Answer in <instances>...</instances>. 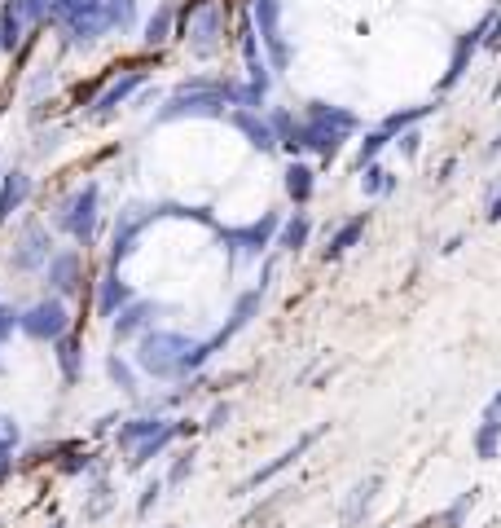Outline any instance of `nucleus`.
I'll use <instances>...</instances> for the list:
<instances>
[{
  "label": "nucleus",
  "instance_id": "obj_1",
  "mask_svg": "<svg viewBox=\"0 0 501 528\" xmlns=\"http://www.w3.org/2000/svg\"><path fill=\"white\" fill-rule=\"evenodd\" d=\"M356 132H361V119H356L352 110L330 106V102H308L304 115H299V132H295V141H291V150H286V154L313 150L317 159L330 163L334 154L343 150V141L356 137Z\"/></svg>",
  "mask_w": 501,
  "mask_h": 528
},
{
  "label": "nucleus",
  "instance_id": "obj_2",
  "mask_svg": "<svg viewBox=\"0 0 501 528\" xmlns=\"http://www.w3.org/2000/svg\"><path fill=\"white\" fill-rule=\"evenodd\" d=\"M229 110H233V84L194 75V80L172 88V97L159 106L154 124H176V119H225Z\"/></svg>",
  "mask_w": 501,
  "mask_h": 528
},
{
  "label": "nucleus",
  "instance_id": "obj_3",
  "mask_svg": "<svg viewBox=\"0 0 501 528\" xmlns=\"http://www.w3.org/2000/svg\"><path fill=\"white\" fill-rule=\"evenodd\" d=\"M194 352L198 339L181 335V330H146L137 339V366L150 374V379H189L194 374Z\"/></svg>",
  "mask_w": 501,
  "mask_h": 528
},
{
  "label": "nucleus",
  "instance_id": "obj_4",
  "mask_svg": "<svg viewBox=\"0 0 501 528\" xmlns=\"http://www.w3.org/2000/svg\"><path fill=\"white\" fill-rule=\"evenodd\" d=\"M97 220H102V185L97 181L71 190L58 207H53V225H58L62 234H71L75 242H84V247L97 238Z\"/></svg>",
  "mask_w": 501,
  "mask_h": 528
},
{
  "label": "nucleus",
  "instance_id": "obj_5",
  "mask_svg": "<svg viewBox=\"0 0 501 528\" xmlns=\"http://www.w3.org/2000/svg\"><path fill=\"white\" fill-rule=\"evenodd\" d=\"M176 36L189 40V49L198 58H207L220 44V36H225V5L220 0H189L181 14H176Z\"/></svg>",
  "mask_w": 501,
  "mask_h": 528
},
{
  "label": "nucleus",
  "instance_id": "obj_6",
  "mask_svg": "<svg viewBox=\"0 0 501 528\" xmlns=\"http://www.w3.org/2000/svg\"><path fill=\"white\" fill-rule=\"evenodd\" d=\"M49 18L71 36L75 44H93L102 40L110 27V14H106V0H49Z\"/></svg>",
  "mask_w": 501,
  "mask_h": 528
},
{
  "label": "nucleus",
  "instance_id": "obj_7",
  "mask_svg": "<svg viewBox=\"0 0 501 528\" xmlns=\"http://www.w3.org/2000/svg\"><path fill=\"white\" fill-rule=\"evenodd\" d=\"M18 330L27 339H36V344H58L62 335H71V313H66V300H58V295H44V300H36L31 308H22Z\"/></svg>",
  "mask_w": 501,
  "mask_h": 528
},
{
  "label": "nucleus",
  "instance_id": "obj_8",
  "mask_svg": "<svg viewBox=\"0 0 501 528\" xmlns=\"http://www.w3.org/2000/svg\"><path fill=\"white\" fill-rule=\"evenodd\" d=\"M277 229H282V216L277 212H264L260 220H247V225L238 229H220V242H225L229 260H260L264 251L277 242Z\"/></svg>",
  "mask_w": 501,
  "mask_h": 528
},
{
  "label": "nucleus",
  "instance_id": "obj_9",
  "mask_svg": "<svg viewBox=\"0 0 501 528\" xmlns=\"http://www.w3.org/2000/svg\"><path fill=\"white\" fill-rule=\"evenodd\" d=\"M154 207H141V203H128L124 212H119V220H115V234H110V256H106V269H119L132 251H137V242H141V234L154 225Z\"/></svg>",
  "mask_w": 501,
  "mask_h": 528
},
{
  "label": "nucleus",
  "instance_id": "obj_10",
  "mask_svg": "<svg viewBox=\"0 0 501 528\" xmlns=\"http://www.w3.org/2000/svg\"><path fill=\"white\" fill-rule=\"evenodd\" d=\"M251 22L260 31L264 49H269L273 71H286L291 66V44L282 36V0H251Z\"/></svg>",
  "mask_w": 501,
  "mask_h": 528
},
{
  "label": "nucleus",
  "instance_id": "obj_11",
  "mask_svg": "<svg viewBox=\"0 0 501 528\" xmlns=\"http://www.w3.org/2000/svg\"><path fill=\"white\" fill-rule=\"evenodd\" d=\"M321 432H326V427H308V432H304V436H295V445H291V449H282V454H277L273 462H264V467H255V471H251V476H247V480H242V484H238V489H233V498H247V493H255V489H260V484H269V480H277V476H282V471H286V467H295V462H299V458H304V454H308V449H313V445H317V440H321Z\"/></svg>",
  "mask_w": 501,
  "mask_h": 528
},
{
  "label": "nucleus",
  "instance_id": "obj_12",
  "mask_svg": "<svg viewBox=\"0 0 501 528\" xmlns=\"http://www.w3.org/2000/svg\"><path fill=\"white\" fill-rule=\"evenodd\" d=\"M488 27H493V9H488V14H484L480 22H475L471 31H466V36H458V44H453V58H449V71H444V80L436 84V97H444L449 88H458V84H462V75L471 71V58L484 49Z\"/></svg>",
  "mask_w": 501,
  "mask_h": 528
},
{
  "label": "nucleus",
  "instance_id": "obj_13",
  "mask_svg": "<svg viewBox=\"0 0 501 528\" xmlns=\"http://www.w3.org/2000/svg\"><path fill=\"white\" fill-rule=\"evenodd\" d=\"M49 260H53V242H49V234H44V225L27 220V225L18 229V238H14V256H9V264H14L18 273H40Z\"/></svg>",
  "mask_w": 501,
  "mask_h": 528
},
{
  "label": "nucleus",
  "instance_id": "obj_14",
  "mask_svg": "<svg viewBox=\"0 0 501 528\" xmlns=\"http://www.w3.org/2000/svg\"><path fill=\"white\" fill-rule=\"evenodd\" d=\"M44 278H49V291L58 295H75L80 291V282H84V256L75 247H66V251H53V260L44 264Z\"/></svg>",
  "mask_w": 501,
  "mask_h": 528
},
{
  "label": "nucleus",
  "instance_id": "obj_15",
  "mask_svg": "<svg viewBox=\"0 0 501 528\" xmlns=\"http://www.w3.org/2000/svg\"><path fill=\"white\" fill-rule=\"evenodd\" d=\"M150 80V71H141V66H132V71H124V75H115V80H110L102 93H97V102H93V119H110L115 115L119 106L128 102L132 93H137L141 84Z\"/></svg>",
  "mask_w": 501,
  "mask_h": 528
},
{
  "label": "nucleus",
  "instance_id": "obj_16",
  "mask_svg": "<svg viewBox=\"0 0 501 528\" xmlns=\"http://www.w3.org/2000/svg\"><path fill=\"white\" fill-rule=\"evenodd\" d=\"M229 124L238 128L242 137H247L260 154H273V150H277V132H273V124H269V115H264V110H242V106H233V110H229Z\"/></svg>",
  "mask_w": 501,
  "mask_h": 528
},
{
  "label": "nucleus",
  "instance_id": "obj_17",
  "mask_svg": "<svg viewBox=\"0 0 501 528\" xmlns=\"http://www.w3.org/2000/svg\"><path fill=\"white\" fill-rule=\"evenodd\" d=\"M154 317H163V304H154V300H132L128 308H119V317H115V344H124V339H132V335H146V330H154Z\"/></svg>",
  "mask_w": 501,
  "mask_h": 528
},
{
  "label": "nucleus",
  "instance_id": "obj_18",
  "mask_svg": "<svg viewBox=\"0 0 501 528\" xmlns=\"http://www.w3.org/2000/svg\"><path fill=\"white\" fill-rule=\"evenodd\" d=\"M137 300V291L119 278V269H106L97 282V317H119V308H128Z\"/></svg>",
  "mask_w": 501,
  "mask_h": 528
},
{
  "label": "nucleus",
  "instance_id": "obj_19",
  "mask_svg": "<svg viewBox=\"0 0 501 528\" xmlns=\"http://www.w3.org/2000/svg\"><path fill=\"white\" fill-rule=\"evenodd\" d=\"M497 449H501V392L484 405L480 427H475V454H480L484 462H493Z\"/></svg>",
  "mask_w": 501,
  "mask_h": 528
},
{
  "label": "nucleus",
  "instance_id": "obj_20",
  "mask_svg": "<svg viewBox=\"0 0 501 528\" xmlns=\"http://www.w3.org/2000/svg\"><path fill=\"white\" fill-rule=\"evenodd\" d=\"M378 489H383V476L374 471V476H365V480L348 493V502H343L339 524H343V528H356V524H361L365 515H370V506H374V498H378Z\"/></svg>",
  "mask_w": 501,
  "mask_h": 528
},
{
  "label": "nucleus",
  "instance_id": "obj_21",
  "mask_svg": "<svg viewBox=\"0 0 501 528\" xmlns=\"http://www.w3.org/2000/svg\"><path fill=\"white\" fill-rule=\"evenodd\" d=\"M27 36H31L27 9H22L18 0H5V5H0V49L14 53V49H22V40Z\"/></svg>",
  "mask_w": 501,
  "mask_h": 528
},
{
  "label": "nucleus",
  "instance_id": "obj_22",
  "mask_svg": "<svg viewBox=\"0 0 501 528\" xmlns=\"http://www.w3.org/2000/svg\"><path fill=\"white\" fill-rule=\"evenodd\" d=\"M167 427V418L159 414H141V418H128V423H119V432H115V445L124 449V454H132L137 445H146L150 436H159Z\"/></svg>",
  "mask_w": 501,
  "mask_h": 528
},
{
  "label": "nucleus",
  "instance_id": "obj_23",
  "mask_svg": "<svg viewBox=\"0 0 501 528\" xmlns=\"http://www.w3.org/2000/svg\"><path fill=\"white\" fill-rule=\"evenodd\" d=\"M189 432H194V427H189V423H167L159 436H150L146 445H137V449H132V454H128V471H141V467H150V462L159 458V454H163L167 445H172L176 436H189Z\"/></svg>",
  "mask_w": 501,
  "mask_h": 528
},
{
  "label": "nucleus",
  "instance_id": "obj_24",
  "mask_svg": "<svg viewBox=\"0 0 501 528\" xmlns=\"http://www.w3.org/2000/svg\"><path fill=\"white\" fill-rule=\"evenodd\" d=\"M308 238H313V216L308 212H291L282 220V229H277V251H286V256H299V251L308 247Z\"/></svg>",
  "mask_w": 501,
  "mask_h": 528
},
{
  "label": "nucleus",
  "instance_id": "obj_25",
  "mask_svg": "<svg viewBox=\"0 0 501 528\" xmlns=\"http://www.w3.org/2000/svg\"><path fill=\"white\" fill-rule=\"evenodd\" d=\"M282 185H286V198L295 203V212H304L308 203H313V190H317V172L308 168V163H291V168L282 172Z\"/></svg>",
  "mask_w": 501,
  "mask_h": 528
},
{
  "label": "nucleus",
  "instance_id": "obj_26",
  "mask_svg": "<svg viewBox=\"0 0 501 528\" xmlns=\"http://www.w3.org/2000/svg\"><path fill=\"white\" fill-rule=\"evenodd\" d=\"M31 198V176L22 172V168H14V172H5L0 176V225H5L9 216L18 212L22 203Z\"/></svg>",
  "mask_w": 501,
  "mask_h": 528
},
{
  "label": "nucleus",
  "instance_id": "obj_27",
  "mask_svg": "<svg viewBox=\"0 0 501 528\" xmlns=\"http://www.w3.org/2000/svg\"><path fill=\"white\" fill-rule=\"evenodd\" d=\"M365 225H370V216H365V212L352 216V220H343V225L330 234L326 247H321V256H326V260H343V256H348V251L356 247V242L365 238Z\"/></svg>",
  "mask_w": 501,
  "mask_h": 528
},
{
  "label": "nucleus",
  "instance_id": "obj_28",
  "mask_svg": "<svg viewBox=\"0 0 501 528\" xmlns=\"http://www.w3.org/2000/svg\"><path fill=\"white\" fill-rule=\"evenodd\" d=\"M436 110H440V97H436V102H422V106H405V110H392V115H383V124H378V128H383L387 137L396 141L400 132L418 128L422 119H427V115H436Z\"/></svg>",
  "mask_w": 501,
  "mask_h": 528
},
{
  "label": "nucleus",
  "instance_id": "obj_29",
  "mask_svg": "<svg viewBox=\"0 0 501 528\" xmlns=\"http://www.w3.org/2000/svg\"><path fill=\"white\" fill-rule=\"evenodd\" d=\"M176 14H181V9H176L172 0H163V5L150 14V22H146V44H150V49H159V44L172 40V31H176Z\"/></svg>",
  "mask_w": 501,
  "mask_h": 528
},
{
  "label": "nucleus",
  "instance_id": "obj_30",
  "mask_svg": "<svg viewBox=\"0 0 501 528\" xmlns=\"http://www.w3.org/2000/svg\"><path fill=\"white\" fill-rule=\"evenodd\" d=\"M58 366H62V379L66 383H80V370H84V348H80V335H62L58 339Z\"/></svg>",
  "mask_w": 501,
  "mask_h": 528
},
{
  "label": "nucleus",
  "instance_id": "obj_31",
  "mask_svg": "<svg viewBox=\"0 0 501 528\" xmlns=\"http://www.w3.org/2000/svg\"><path fill=\"white\" fill-rule=\"evenodd\" d=\"M387 146H392V137H387L383 128H374V132H365V141H361V150H356V159H352V168L356 172H365L370 163H378V154H383Z\"/></svg>",
  "mask_w": 501,
  "mask_h": 528
},
{
  "label": "nucleus",
  "instance_id": "obj_32",
  "mask_svg": "<svg viewBox=\"0 0 501 528\" xmlns=\"http://www.w3.org/2000/svg\"><path fill=\"white\" fill-rule=\"evenodd\" d=\"M361 190L378 198V194H392L396 190V172L392 168H383V163H370V168L361 172Z\"/></svg>",
  "mask_w": 501,
  "mask_h": 528
},
{
  "label": "nucleus",
  "instance_id": "obj_33",
  "mask_svg": "<svg viewBox=\"0 0 501 528\" xmlns=\"http://www.w3.org/2000/svg\"><path fill=\"white\" fill-rule=\"evenodd\" d=\"M475 498H480V489H466V493H458V498H453L449 506H444L440 511V528H462V520H466V511H471L475 506Z\"/></svg>",
  "mask_w": 501,
  "mask_h": 528
},
{
  "label": "nucleus",
  "instance_id": "obj_34",
  "mask_svg": "<svg viewBox=\"0 0 501 528\" xmlns=\"http://www.w3.org/2000/svg\"><path fill=\"white\" fill-rule=\"evenodd\" d=\"M106 374H110V383H115L119 392H128V396L137 392V374H132V366L119 357V352H110V357H106Z\"/></svg>",
  "mask_w": 501,
  "mask_h": 528
},
{
  "label": "nucleus",
  "instance_id": "obj_35",
  "mask_svg": "<svg viewBox=\"0 0 501 528\" xmlns=\"http://www.w3.org/2000/svg\"><path fill=\"white\" fill-rule=\"evenodd\" d=\"M189 471H194V449H185V454L172 462V471H167V476H163V484H167V489H176V484H185V476H189Z\"/></svg>",
  "mask_w": 501,
  "mask_h": 528
},
{
  "label": "nucleus",
  "instance_id": "obj_36",
  "mask_svg": "<svg viewBox=\"0 0 501 528\" xmlns=\"http://www.w3.org/2000/svg\"><path fill=\"white\" fill-rule=\"evenodd\" d=\"M22 440V432H18V423L9 414H0V458H9L14 454V445Z\"/></svg>",
  "mask_w": 501,
  "mask_h": 528
},
{
  "label": "nucleus",
  "instance_id": "obj_37",
  "mask_svg": "<svg viewBox=\"0 0 501 528\" xmlns=\"http://www.w3.org/2000/svg\"><path fill=\"white\" fill-rule=\"evenodd\" d=\"M163 489H167V484H163V480H150V484H146V489H141V498H137V515H150V511H154V506H159V498H163Z\"/></svg>",
  "mask_w": 501,
  "mask_h": 528
},
{
  "label": "nucleus",
  "instance_id": "obj_38",
  "mask_svg": "<svg viewBox=\"0 0 501 528\" xmlns=\"http://www.w3.org/2000/svg\"><path fill=\"white\" fill-rule=\"evenodd\" d=\"M396 146H400V154H405V159H414V154H418V146H422V132H418V128L400 132V137H396Z\"/></svg>",
  "mask_w": 501,
  "mask_h": 528
},
{
  "label": "nucleus",
  "instance_id": "obj_39",
  "mask_svg": "<svg viewBox=\"0 0 501 528\" xmlns=\"http://www.w3.org/2000/svg\"><path fill=\"white\" fill-rule=\"evenodd\" d=\"M14 330H18V313H14V308H9L5 300H0V344H5Z\"/></svg>",
  "mask_w": 501,
  "mask_h": 528
},
{
  "label": "nucleus",
  "instance_id": "obj_40",
  "mask_svg": "<svg viewBox=\"0 0 501 528\" xmlns=\"http://www.w3.org/2000/svg\"><path fill=\"white\" fill-rule=\"evenodd\" d=\"M229 414H233V410H229V401H220V405H216V410H211V414H207V423H203V427H207V432H220V427H225V423H229Z\"/></svg>",
  "mask_w": 501,
  "mask_h": 528
},
{
  "label": "nucleus",
  "instance_id": "obj_41",
  "mask_svg": "<svg viewBox=\"0 0 501 528\" xmlns=\"http://www.w3.org/2000/svg\"><path fill=\"white\" fill-rule=\"evenodd\" d=\"M484 49H501V5L493 9V27H488V40H484Z\"/></svg>",
  "mask_w": 501,
  "mask_h": 528
},
{
  "label": "nucleus",
  "instance_id": "obj_42",
  "mask_svg": "<svg viewBox=\"0 0 501 528\" xmlns=\"http://www.w3.org/2000/svg\"><path fill=\"white\" fill-rule=\"evenodd\" d=\"M484 216H488V225H497V220H501V185H497V190H493V198H488Z\"/></svg>",
  "mask_w": 501,
  "mask_h": 528
},
{
  "label": "nucleus",
  "instance_id": "obj_43",
  "mask_svg": "<svg viewBox=\"0 0 501 528\" xmlns=\"http://www.w3.org/2000/svg\"><path fill=\"white\" fill-rule=\"evenodd\" d=\"M497 154H501V132H497V141H493V146H488V159H497Z\"/></svg>",
  "mask_w": 501,
  "mask_h": 528
},
{
  "label": "nucleus",
  "instance_id": "obj_44",
  "mask_svg": "<svg viewBox=\"0 0 501 528\" xmlns=\"http://www.w3.org/2000/svg\"><path fill=\"white\" fill-rule=\"evenodd\" d=\"M5 471H9V458H0V476H5Z\"/></svg>",
  "mask_w": 501,
  "mask_h": 528
},
{
  "label": "nucleus",
  "instance_id": "obj_45",
  "mask_svg": "<svg viewBox=\"0 0 501 528\" xmlns=\"http://www.w3.org/2000/svg\"><path fill=\"white\" fill-rule=\"evenodd\" d=\"M493 97H501V80H497V84H493Z\"/></svg>",
  "mask_w": 501,
  "mask_h": 528
},
{
  "label": "nucleus",
  "instance_id": "obj_46",
  "mask_svg": "<svg viewBox=\"0 0 501 528\" xmlns=\"http://www.w3.org/2000/svg\"><path fill=\"white\" fill-rule=\"evenodd\" d=\"M53 528H62V524H53Z\"/></svg>",
  "mask_w": 501,
  "mask_h": 528
}]
</instances>
